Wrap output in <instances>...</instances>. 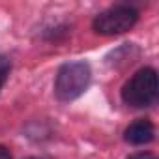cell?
Listing matches in <instances>:
<instances>
[{"instance_id":"1","label":"cell","mask_w":159,"mask_h":159,"mask_svg":"<svg viewBox=\"0 0 159 159\" xmlns=\"http://www.w3.org/2000/svg\"><path fill=\"white\" fill-rule=\"evenodd\" d=\"M92 71L86 62H69L58 69L54 92L62 101H73L83 96L90 84Z\"/></svg>"},{"instance_id":"2","label":"cell","mask_w":159,"mask_h":159,"mask_svg":"<svg viewBox=\"0 0 159 159\" xmlns=\"http://www.w3.org/2000/svg\"><path fill=\"white\" fill-rule=\"evenodd\" d=\"M155 98H157V73L153 67L139 69L122 88L124 103L135 109L152 105Z\"/></svg>"},{"instance_id":"3","label":"cell","mask_w":159,"mask_h":159,"mask_svg":"<svg viewBox=\"0 0 159 159\" xmlns=\"http://www.w3.org/2000/svg\"><path fill=\"white\" fill-rule=\"evenodd\" d=\"M137 19H139V13L135 8L120 4V6H112V8L101 11L94 19L92 26L101 36H118V34L131 30L135 26Z\"/></svg>"},{"instance_id":"5","label":"cell","mask_w":159,"mask_h":159,"mask_svg":"<svg viewBox=\"0 0 159 159\" xmlns=\"http://www.w3.org/2000/svg\"><path fill=\"white\" fill-rule=\"evenodd\" d=\"M10 69H11V64H10V60H8L6 56H2V54H0V88L4 86L6 79H8V75H10Z\"/></svg>"},{"instance_id":"7","label":"cell","mask_w":159,"mask_h":159,"mask_svg":"<svg viewBox=\"0 0 159 159\" xmlns=\"http://www.w3.org/2000/svg\"><path fill=\"white\" fill-rule=\"evenodd\" d=\"M0 159H13L11 157V152L6 146H0Z\"/></svg>"},{"instance_id":"4","label":"cell","mask_w":159,"mask_h":159,"mask_svg":"<svg viewBox=\"0 0 159 159\" xmlns=\"http://www.w3.org/2000/svg\"><path fill=\"white\" fill-rule=\"evenodd\" d=\"M155 137V127L150 120H137L133 124L127 125V129L124 131V139L125 142L133 144V146H142L152 142Z\"/></svg>"},{"instance_id":"6","label":"cell","mask_w":159,"mask_h":159,"mask_svg":"<svg viewBox=\"0 0 159 159\" xmlns=\"http://www.w3.org/2000/svg\"><path fill=\"white\" fill-rule=\"evenodd\" d=\"M127 159H157L153 153H150V152H139V153H133V155H129Z\"/></svg>"}]
</instances>
